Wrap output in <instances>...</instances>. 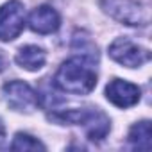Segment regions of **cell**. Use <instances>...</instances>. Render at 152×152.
<instances>
[{
	"instance_id": "obj_7",
	"label": "cell",
	"mask_w": 152,
	"mask_h": 152,
	"mask_svg": "<svg viewBox=\"0 0 152 152\" xmlns=\"http://www.w3.org/2000/svg\"><path fill=\"white\" fill-rule=\"evenodd\" d=\"M106 97L111 104H115L116 107H132L134 104L140 102L141 91L136 84L124 81V79H113L107 86H106Z\"/></svg>"
},
{
	"instance_id": "obj_10",
	"label": "cell",
	"mask_w": 152,
	"mask_h": 152,
	"mask_svg": "<svg viewBox=\"0 0 152 152\" xmlns=\"http://www.w3.org/2000/svg\"><path fill=\"white\" fill-rule=\"evenodd\" d=\"M127 140L138 150H150V147H152V127H150V122L143 120V122L134 124L131 127V131H129Z\"/></svg>"
},
{
	"instance_id": "obj_2",
	"label": "cell",
	"mask_w": 152,
	"mask_h": 152,
	"mask_svg": "<svg viewBox=\"0 0 152 152\" xmlns=\"http://www.w3.org/2000/svg\"><path fill=\"white\" fill-rule=\"evenodd\" d=\"M54 122L59 124H77L83 125L86 131V136L91 141H100L107 136L111 129V122L106 116L104 111L99 107H90V109H70L63 113H54L48 116Z\"/></svg>"
},
{
	"instance_id": "obj_13",
	"label": "cell",
	"mask_w": 152,
	"mask_h": 152,
	"mask_svg": "<svg viewBox=\"0 0 152 152\" xmlns=\"http://www.w3.org/2000/svg\"><path fill=\"white\" fill-rule=\"evenodd\" d=\"M4 145H6V125H4L2 120H0V148Z\"/></svg>"
},
{
	"instance_id": "obj_11",
	"label": "cell",
	"mask_w": 152,
	"mask_h": 152,
	"mask_svg": "<svg viewBox=\"0 0 152 152\" xmlns=\"http://www.w3.org/2000/svg\"><path fill=\"white\" fill-rule=\"evenodd\" d=\"M72 47H73V50H81V57H84V59H88V61H91V63H95V61L99 59L95 43H93L88 36H84V34H81V36L75 34Z\"/></svg>"
},
{
	"instance_id": "obj_6",
	"label": "cell",
	"mask_w": 152,
	"mask_h": 152,
	"mask_svg": "<svg viewBox=\"0 0 152 152\" xmlns=\"http://www.w3.org/2000/svg\"><path fill=\"white\" fill-rule=\"evenodd\" d=\"M25 27L23 4L18 0H9L0 6V41H13L20 36Z\"/></svg>"
},
{
	"instance_id": "obj_5",
	"label": "cell",
	"mask_w": 152,
	"mask_h": 152,
	"mask_svg": "<svg viewBox=\"0 0 152 152\" xmlns=\"http://www.w3.org/2000/svg\"><path fill=\"white\" fill-rule=\"evenodd\" d=\"M109 56L113 61H116L118 64L127 66V68H138V66L148 63V59H150V52L147 48L136 45L129 38H116L109 45Z\"/></svg>"
},
{
	"instance_id": "obj_9",
	"label": "cell",
	"mask_w": 152,
	"mask_h": 152,
	"mask_svg": "<svg viewBox=\"0 0 152 152\" xmlns=\"http://www.w3.org/2000/svg\"><path fill=\"white\" fill-rule=\"evenodd\" d=\"M15 61L18 63V66H22L23 70L29 72H38L45 66L47 61V54L43 48L36 47V45H25L16 52Z\"/></svg>"
},
{
	"instance_id": "obj_3",
	"label": "cell",
	"mask_w": 152,
	"mask_h": 152,
	"mask_svg": "<svg viewBox=\"0 0 152 152\" xmlns=\"http://www.w3.org/2000/svg\"><path fill=\"white\" fill-rule=\"evenodd\" d=\"M99 4L106 15L120 23L131 27L147 25V13L134 0H99Z\"/></svg>"
},
{
	"instance_id": "obj_1",
	"label": "cell",
	"mask_w": 152,
	"mask_h": 152,
	"mask_svg": "<svg viewBox=\"0 0 152 152\" xmlns=\"http://www.w3.org/2000/svg\"><path fill=\"white\" fill-rule=\"evenodd\" d=\"M54 84L64 93L88 95L97 86V72L93 63L79 56L66 59L54 75Z\"/></svg>"
},
{
	"instance_id": "obj_8",
	"label": "cell",
	"mask_w": 152,
	"mask_h": 152,
	"mask_svg": "<svg viewBox=\"0 0 152 152\" xmlns=\"http://www.w3.org/2000/svg\"><path fill=\"white\" fill-rule=\"evenodd\" d=\"M59 15L50 6H39L29 15V27L38 34H52L59 29Z\"/></svg>"
},
{
	"instance_id": "obj_12",
	"label": "cell",
	"mask_w": 152,
	"mask_h": 152,
	"mask_svg": "<svg viewBox=\"0 0 152 152\" xmlns=\"http://www.w3.org/2000/svg\"><path fill=\"white\" fill-rule=\"evenodd\" d=\"M11 148L13 150H45V145L31 134L18 132L11 143Z\"/></svg>"
},
{
	"instance_id": "obj_4",
	"label": "cell",
	"mask_w": 152,
	"mask_h": 152,
	"mask_svg": "<svg viewBox=\"0 0 152 152\" xmlns=\"http://www.w3.org/2000/svg\"><path fill=\"white\" fill-rule=\"evenodd\" d=\"M7 106L20 113H32L39 106V95L23 81H9L2 88Z\"/></svg>"
}]
</instances>
